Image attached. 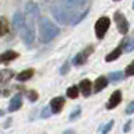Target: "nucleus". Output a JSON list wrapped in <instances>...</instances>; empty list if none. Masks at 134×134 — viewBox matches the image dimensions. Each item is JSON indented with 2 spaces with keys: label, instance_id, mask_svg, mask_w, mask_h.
<instances>
[{
  "label": "nucleus",
  "instance_id": "nucleus-19",
  "mask_svg": "<svg viewBox=\"0 0 134 134\" xmlns=\"http://www.w3.org/2000/svg\"><path fill=\"white\" fill-rule=\"evenodd\" d=\"M121 47L124 48L126 52H130V51H133V50H134V38H129V39H126V40L124 42V44H122Z\"/></svg>",
  "mask_w": 134,
  "mask_h": 134
},
{
  "label": "nucleus",
  "instance_id": "nucleus-21",
  "mask_svg": "<svg viewBox=\"0 0 134 134\" xmlns=\"http://www.w3.org/2000/svg\"><path fill=\"white\" fill-rule=\"evenodd\" d=\"M109 79L111 82H119L124 79V72H121V71H115V72H110L109 74Z\"/></svg>",
  "mask_w": 134,
  "mask_h": 134
},
{
  "label": "nucleus",
  "instance_id": "nucleus-5",
  "mask_svg": "<svg viewBox=\"0 0 134 134\" xmlns=\"http://www.w3.org/2000/svg\"><path fill=\"white\" fill-rule=\"evenodd\" d=\"M114 21H115V24H117V28H118L119 34L126 35L127 31H129V21L126 20V18L122 15L121 12H115L114 14Z\"/></svg>",
  "mask_w": 134,
  "mask_h": 134
},
{
  "label": "nucleus",
  "instance_id": "nucleus-1",
  "mask_svg": "<svg viewBox=\"0 0 134 134\" xmlns=\"http://www.w3.org/2000/svg\"><path fill=\"white\" fill-rule=\"evenodd\" d=\"M52 15L60 24H78L88 12V0H55Z\"/></svg>",
  "mask_w": 134,
  "mask_h": 134
},
{
  "label": "nucleus",
  "instance_id": "nucleus-7",
  "mask_svg": "<svg viewBox=\"0 0 134 134\" xmlns=\"http://www.w3.org/2000/svg\"><path fill=\"white\" fill-rule=\"evenodd\" d=\"M64 106V98L63 97H57V98H52L51 102H50V109L54 114H58L60 113V110Z\"/></svg>",
  "mask_w": 134,
  "mask_h": 134
},
{
  "label": "nucleus",
  "instance_id": "nucleus-9",
  "mask_svg": "<svg viewBox=\"0 0 134 134\" xmlns=\"http://www.w3.org/2000/svg\"><path fill=\"white\" fill-rule=\"evenodd\" d=\"M26 14L31 18V19H36L39 16V9H38V5L32 2H28L26 3Z\"/></svg>",
  "mask_w": 134,
  "mask_h": 134
},
{
  "label": "nucleus",
  "instance_id": "nucleus-22",
  "mask_svg": "<svg viewBox=\"0 0 134 134\" xmlns=\"http://www.w3.org/2000/svg\"><path fill=\"white\" fill-rule=\"evenodd\" d=\"M79 115H81V107H79V106H76V107L71 111V114H70V121H75Z\"/></svg>",
  "mask_w": 134,
  "mask_h": 134
},
{
  "label": "nucleus",
  "instance_id": "nucleus-2",
  "mask_svg": "<svg viewBox=\"0 0 134 134\" xmlns=\"http://www.w3.org/2000/svg\"><path fill=\"white\" fill-rule=\"evenodd\" d=\"M39 35H40V40L43 43H48L59 35V28L48 18L43 16L39 19Z\"/></svg>",
  "mask_w": 134,
  "mask_h": 134
},
{
  "label": "nucleus",
  "instance_id": "nucleus-13",
  "mask_svg": "<svg viewBox=\"0 0 134 134\" xmlns=\"http://www.w3.org/2000/svg\"><path fill=\"white\" fill-rule=\"evenodd\" d=\"M78 88L82 91V94H83L85 97H90V95H91V82L88 81V79L82 81Z\"/></svg>",
  "mask_w": 134,
  "mask_h": 134
},
{
  "label": "nucleus",
  "instance_id": "nucleus-32",
  "mask_svg": "<svg viewBox=\"0 0 134 134\" xmlns=\"http://www.w3.org/2000/svg\"><path fill=\"white\" fill-rule=\"evenodd\" d=\"M114 2H118V0H114Z\"/></svg>",
  "mask_w": 134,
  "mask_h": 134
},
{
  "label": "nucleus",
  "instance_id": "nucleus-15",
  "mask_svg": "<svg viewBox=\"0 0 134 134\" xmlns=\"http://www.w3.org/2000/svg\"><path fill=\"white\" fill-rule=\"evenodd\" d=\"M32 75H34V70L32 69H27L24 71H21L20 74H18L16 75V79L19 82H26V81L30 79V78H32Z\"/></svg>",
  "mask_w": 134,
  "mask_h": 134
},
{
  "label": "nucleus",
  "instance_id": "nucleus-18",
  "mask_svg": "<svg viewBox=\"0 0 134 134\" xmlns=\"http://www.w3.org/2000/svg\"><path fill=\"white\" fill-rule=\"evenodd\" d=\"M8 30H9V27H8L7 19L3 18V16H0V36L5 35V34L8 32Z\"/></svg>",
  "mask_w": 134,
  "mask_h": 134
},
{
  "label": "nucleus",
  "instance_id": "nucleus-17",
  "mask_svg": "<svg viewBox=\"0 0 134 134\" xmlns=\"http://www.w3.org/2000/svg\"><path fill=\"white\" fill-rule=\"evenodd\" d=\"M14 76V72L11 70H2L0 71V83H4L7 81H9Z\"/></svg>",
  "mask_w": 134,
  "mask_h": 134
},
{
  "label": "nucleus",
  "instance_id": "nucleus-12",
  "mask_svg": "<svg viewBox=\"0 0 134 134\" xmlns=\"http://www.w3.org/2000/svg\"><path fill=\"white\" fill-rule=\"evenodd\" d=\"M107 83H109V81H107L106 76H99L98 79L95 81V83H94V93L102 91L103 88L107 86Z\"/></svg>",
  "mask_w": 134,
  "mask_h": 134
},
{
  "label": "nucleus",
  "instance_id": "nucleus-14",
  "mask_svg": "<svg viewBox=\"0 0 134 134\" xmlns=\"http://www.w3.org/2000/svg\"><path fill=\"white\" fill-rule=\"evenodd\" d=\"M16 58H18V52L9 50V51H5V52H3L2 55H0V63H8V62L14 60Z\"/></svg>",
  "mask_w": 134,
  "mask_h": 134
},
{
  "label": "nucleus",
  "instance_id": "nucleus-3",
  "mask_svg": "<svg viewBox=\"0 0 134 134\" xmlns=\"http://www.w3.org/2000/svg\"><path fill=\"white\" fill-rule=\"evenodd\" d=\"M110 27V19L106 18V16H102L97 20L95 23V35L98 39H103L105 38V34L107 32Z\"/></svg>",
  "mask_w": 134,
  "mask_h": 134
},
{
  "label": "nucleus",
  "instance_id": "nucleus-24",
  "mask_svg": "<svg viewBox=\"0 0 134 134\" xmlns=\"http://www.w3.org/2000/svg\"><path fill=\"white\" fill-rule=\"evenodd\" d=\"M126 75H127V76L134 75V62H131V63L126 67Z\"/></svg>",
  "mask_w": 134,
  "mask_h": 134
},
{
  "label": "nucleus",
  "instance_id": "nucleus-29",
  "mask_svg": "<svg viewBox=\"0 0 134 134\" xmlns=\"http://www.w3.org/2000/svg\"><path fill=\"white\" fill-rule=\"evenodd\" d=\"M129 130H130V122H127V124L125 125V127H124V131H125V133H127Z\"/></svg>",
  "mask_w": 134,
  "mask_h": 134
},
{
  "label": "nucleus",
  "instance_id": "nucleus-23",
  "mask_svg": "<svg viewBox=\"0 0 134 134\" xmlns=\"http://www.w3.org/2000/svg\"><path fill=\"white\" fill-rule=\"evenodd\" d=\"M27 97H28V99L31 100V102H36V100H38V93H36V91H34V90L28 91Z\"/></svg>",
  "mask_w": 134,
  "mask_h": 134
},
{
  "label": "nucleus",
  "instance_id": "nucleus-20",
  "mask_svg": "<svg viewBox=\"0 0 134 134\" xmlns=\"http://www.w3.org/2000/svg\"><path fill=\"white\" fill-rule=\"evenodd\" d=\"M78 95H79V88H78V86H71L67 88V97L69 98L75 99Z\"/></svg>",
  "mask_w": 134,
  "mask_h": 134
},
{
  "label": "nucleus",
  "instance_id": "nucleus-26",
  "mask_svg": "<svg viewBox=\"0 0 134 134\" xmlns=\"http://www.w3.org/2000/svg\"><path fill=\"white\" fill-rule=\"evenodd\" d=\"M113 124H114V121H110L109 124H107V125L102 129V133H103V134H106L107 131H110V130H111V127H113Z\"/></svg>",
  "mask_w": 134,
  "mask_h": 134
},
{
  "label": "nucleus",
  "instance_id": "nucleus-10",
  "mask_svg": "<svg viewBox=\"0 0 134 134\" xmlns=\"http://www.w3.org/2000/svg\"><path fill=\"white\" fill-rule=\"evenodd\" d=\"M12 24H14L16 31H20L21 28L24 27V24H26V18L21 15L20 12H16L14 15V19H12Z\"/></svg>",
  "mask_w": 134,
  "mask_h": 134
},
{
  "label": "nucleus",
  "instance_id": "nucleus-11",
  "mask_svg": "<svg viewBox=\"0 0 134 134\" xmlns=\"http://www.w3.org/2000/svg\"><path fill=\"white\" fill-rule=\"evenodd\" d=\"M21 107V95L20 94H16L9 102V106H8V110L9 111H16Z\"/></svg>",
  "mask_w": 134,
  "mask_h": 134
},
{
  "label": "nucleus",
  "instance_id": "nucleus-28",
  "mask_svg": "<svg viewBox=\"0 0 134 134\" xmlns=\"http://www.w3.org/2000/svg\"><path fill=\"white\" fill-rule=\"evenodd\" d=\"M67 71H69V63H64L60 69V74H66Z\"/></svg>",
  "mask_w": 134,
  "mask_h": 134
},
{
  "label": "nucleus",
  "instance_id": "nucleus-8",
  "mask_svg": "<svg viewBox=\"0 0 134 134\" xmlns=\"http://www.w3.org/2000/svg\"><path fill=\"white\" fill-rule=\"evenodd\" d=\"M121 100H122V93H121L119 90H117V91H114L113 94H111L109 102L106 103V107H107L109 110L114 109V107H117V106L121 103Z\"/></svg>",
  "mask_w": 134,
  "mask_h": 134
},
{
  "label": "nucleus",
  "instance_id": "nucleus-31",
  "mask_svg": "<svg viewBox=\"0 0 134 134\" xmlns=\"http://www.w3.org/2000/svg\"><path fill=\"white\" fill-rule=\"evenodd\" d=\"M133 9H134V3H133Z\"/></svg>",
  "mask_w": 134,
  "mask_h": 134
},
{
  "label": "nucleus",
  "instance_id": "nucleus-6",
  "mask_svg": "<svg viewBox=\"0 0 134 134\" xmlns=\"http://www.w3.org/2000/svg\"><path fill=\"white\" fill-rule=\"evenodd\" d=\"M91 52H93V47L90 46V47H87L86 50L81 51L79 54H76L75 57H74V59H72V64H74V66H81V64H83V63L87 60V58L90 57Z\"/></svg>",
  "mask_w": 134,
  "mask_h": 134
},
{
  "label": "nucleus",
  "instance_id": "nucleus-4",
  "mask_svg": "<svg viewBox=\"0 0 134 134\" xmlns=\"http://www.w3.org/2000/svg\"><path fill=\"white\" fill-rule=\"evenodd\" d=\"M20 34H21V39H23V42L27 46H31L34 43V40H35V32H34V27L31 23H27L26 21L24 27L20 30Z\"/></svg>",
  "mask_w": 134,
  "mask_h": 134
},
{
  "label": "nucleus",
  "instance_id": "nucleus-30",
  "mask_svg": "<svg viewBox=\"0 0 134 134\" xmlns=\"http://www.w3.org/2000/svg\"><path fill=\"white\" fill-rule=\"evenodd\" d=\"M2 115H3V111H2V110H0V117H2Z\"/></svg>",
  "mask_w": 134,
  "mask_h": 134
},
{
  "label": "nucleus",
  "instance_id": "nucleus-16",
  "mask_svg": "<svg viewBox=\"0 0 134 134\" xmlns=\"http://www.w3.org/2000/svg\"><path fill=\"white\" fill-rule=\"evenodd\" d=\"M121 54H122V47L119 46V47L114 48L110 54H107V55H106V62H113V60L118 59V58L121 57Z\"/></svg>",
  "mask_w": 134,
  "mask_h": 134
},
{
  "label": "nucleus",
  "instance_id": "nucleus-25",
  "mask_svg": "<svg viewBox=\"0 0 134 134\" xmlns=\"http://www.w3.org/2000/svg\"><path fill=\"white\" fill-rule=\"evenodd\" d=\"M50 111H51V109H50V107H44V109L42 110V117H43V118H48V117H50V114H51Z\"/></svg>",
  "mask_w": 134,
  "mask_h": 134
},
{
  "label": "nucleus",
  "instance_id": "nucleus-27",
  "mask_svg": "<svg viewBox=\"0 0 134 134\" xmlns=\"http://www.w3.org/2000/svg\"><path fill=\"white\" fill-rule=\"evenodd\" d=\"M126 113H127V114H133V113H134V100L127 105V107H126Z\"/></svg>",
  "mask_w": 134,
  "mask_h": 134
}]
</instances>
